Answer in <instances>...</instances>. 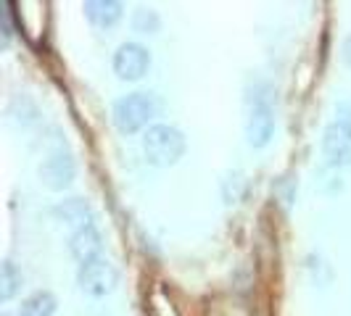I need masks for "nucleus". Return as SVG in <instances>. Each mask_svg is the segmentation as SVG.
<instances>
[{"mask_svg": "<svg viewBox=\"0 0 351 316\" xmlns=\"http://www.w3.org/2000/svg\"><path fill=\"white\" fill-rule=\"evenodd\" d=\"M56 306H58V300H56L51 290H35V293H29L27 298L21 300L16 316H53Z\"/></svg>", "mask_w": 351, "mask_h": 316, "instance_id": "9b49d317", "label": "nucleus"}, {"mask_svg": "<svg viewBox=\"0 0 351 316\" xmlns=\"http://www.w3.org/2000/svg\"><path fill=\"white\" fill-rule=\"evenodd\" d=\"M275 135V116L272 105L264 95H256L248 101V116H246V140L251 148H264Z\"/></svg>", "mask_w": 351, "mask_h": 316, "instance_id": "423d86ee", "label": "nucleus"}, {"mask_svg": "<svg viewBox=\"0 0 351 316\" xmlns=\"http://www.w3.org/2000/svg\"><path fill=\"white\" fill-rule=\"evenodd\" d=\"M21 282H24V274L19 272V266L11 259H5L0 266V300L8 303L21 290Z\"/></svg>", "mask_w": 351, "mask_h": 316, "instance_id": "f8f14e48", "label": "nucleus"}, {"mask_svg": "<svg viewBox=\"0 0 351 316\" xmlns=\"http://www.w3.org/2000/svg\"><path fill=\"white\" fill-rule=\"evenodd\" d=\"M322 153L330 166H351V124L335 119L322 132Z\"/></svg>", "mask_w": 351, "mask_h": 316, "instance_id": "0eeeda50", "label": "nucleus"}, {"mask_svg": "<svg viewBox=\"0 0 351 316\" xmlns=\"http://www.w3.org/2000/svg\"><path fill=\"white\" fill-rule=\"evenodd\" d=\"M14 8V3H3L0 5V29H3V45H8L11 42V35H14V27H11V11Z\"/></svg>", "mask_w": 351, "mask_h": 316, "instance_id": "4468645a", "label": "nucleus"}, {"mask_svg": "<svg viewBox=\"0 0 351 316\" xmlns=\"http://www.w3.org/2000/svg\"><path fill=\"white\" fill-rule=\"evenodd\" d=\"M51 213L58 224H66V227H71L74 232L90 227V224L95 222V211H93V206H90L88 200H82V198L58 200L51 209Z\"/></svg>", "mask_w": 351, "mask_h": 316, "instance_id": "6e6552de", "label": "nucleus"}, {"mask_svg": "<svg viewBox=\"0 0 351 316\" xmlns=\"http://www.w3.org/2000/svg\"><path fill=\"white\" fill-rule=\"evenodd\" d=\"M77 285L90 298H104L108 293H114V287L119 285V269L106 256L93 259L77 269Z\"/></svg>", "mask_w": 351, "mask_h": 316, "instance_id": "7ed1b4c3", "label": "nucleus"}, {"mask_svg": "<svg viewBox=\"0 0 351 316\" xmlns=\"http://www.w3.org/2000/svg\"><path fill=\"white\" fill-rule=\"evenodd\" d=\"M132 29L141 32V35H156L161 29V18L154 8H138L135 16H132Z\"/></svg>", "mask_w": 351, "mask_h": 316, "instance_id": "ddd939ff", "label": "nucleus"}, {"mask_svg": "<svg viewBox=\"0 0 351 316\" xmlns=\"http://www.w3.org/2000/svg\"><path fill=\"white\" fill-rule=\"evenodd\" d=\"M156 111L158 101L154 92H130L114 103L111 116H114V127L122 135H135L143 127H148V122L156 116Z\"/></svg>", "mask_w": 351, "mask_h": 316, "instance_id": "f03ea898", "label": "nucleus"}, {"mask_svg": "<svg viewBox=\"0 0 351 316\" xmlns=\"http://www.w3.org/2000/svg\"><path fill=\"white\" fill-rule=\"evenodd\" d=\"M37 176L40 182L53 190V193H61L66 190L74 176H77V163H74V156L61 145V148H53L48 156L43 158V163L37 166Z\"/></svg>", "mask_w": 351, "mask_h": 316, "instance_id": "20e7f679", "label": "nucleus"}, {"mask_svg": "<svg viewBox=\"0 0 351 316\" xmlns=\"http://www.w3.org/2000/svg\"><path fill=\"white\" fill-rule=\"evenodd\" d=\"M69 253L74 256V261L82 263L93 261V259H101L104 256V237L95 224L80 229V232H71L69 237Z\"/></svg>", "mask_w": 351, "mask_h": 316, "instance_id": "1a4fd4ad", "label": "nucleus"}, {"mask_svg": "<svg viewBox=\"0 0 351 316\" xmlns=\"http://www.w3.org/2000/svg\"><path fill=\"white\" fill-rule=\"evenodd\" d=\"M111 66L122 82H138L151 69V51L141 42H122L114 53Z\"/></svg>", "mask_w": 351, "mask_h": 316, "instance_id": "39448f33", "label": "nucleus"}, {"mask_svg": "<svg viewBox=\"0 0 351 316\" xmlns=\"http://www.w3.org/2000/svg\"><path fill=\"white\" fill-rule=\"evenodd\" d=\"M341 58H343V64L351 66V35L343 40V45H341Z\"/></svg>", "mask_w": 351, "mask_h": 316, "instance_id": "2eb2a0df", "label": "nucleus"}, {"mask_svg": "<svg viewBox=\"0 0 351 316\" xmlns=\"http://www.w3.org/2000/svg\"><path fill=\"white\" fill-rule=\"evenodd\" d=\"M85 14H88V18L95 27L108 29V27H114L122 18L124 5L119 0H88L85 3Z\"/></svg>", "mask_w": 351, "mask_h": 316, "instance_id": "9d476101", "label": "nucleus"}, {"mask_svg": "<svg viewBox=\"0 0 351 316\" xmlns=\"http://www.w3.org/2000/svg\"><path fill=\"white\" fill-rule=\"evenodd\" d=\"M143 156L158 169L175 166L185 156V135L172 124H154L143 135Z\"/></svg>", "mask_w": 351, "mask_h": 316, "instance_id": "f257e3e1", "label": "nucleus"}, {"mask_svg": "<svg viewBox=\"0 0 351 316\" xmlns=\"http://www.w3.org/2000/svg\"><path fill=\"white\" fill-rule=\"evenodd\" d=\"M0 316H14V314H0Z\"/></svg>", "mask_w": 351, "mask_h": 316, "instance_id": "dca6fc26", "label": "nucleus"}]
</instances>
